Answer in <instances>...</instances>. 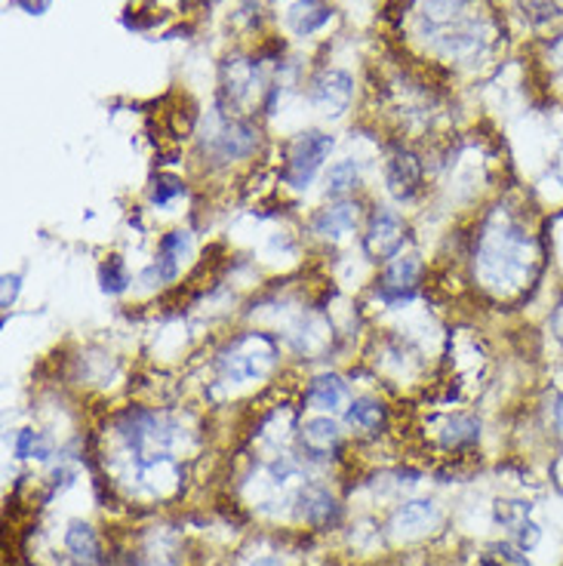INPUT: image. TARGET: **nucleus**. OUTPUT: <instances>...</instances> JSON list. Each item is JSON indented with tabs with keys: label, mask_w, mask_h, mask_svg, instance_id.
Instances as JSON below:
<instances>
[{
	"label": "nucleus",
	"mask_w": 563,
	"mask_h": 566,
	"mask_svg": "<svg viewBox=\"0 0 563 566\" xmlns=\"http://www.w3.org/2000/svg\"><path fill=\"white\" fill-rule=\"evenodd\" d=\"M65 552L74 566H102V545L93 526L84 521H71L65 530Z\"/></svg>",
	"instance_id": "obj_8"
},
{
	"label": "nucleus",
	"mask_w": 563,
	"mask_h": 566,
	"mask_svg": "<svg viewBox=\"0 0 563 566\" xmlns=\"http://www.w3.org/2000/svg\"><path fill=\"white\" fill-rule=\"evenodd\" d=\"M188 250H191V238H188V231H169L167 238L160 241L157 262L152 265V269L145 271L142 277H145V281H157V283L176 281V274H179V262L188 255Z\"/></svg>",
	"instance_id": "obj_6"
},
{
	"label": "nucleus",
	"mask_w": 563,
	"mask_h": 566,
	"mask_svg": "<svg viewBox=\"0 0 563 566\" xmlns=\"http://www.w3.org/2000/svg\"><path fill=\"white\" fill-rule=\"evenodd\" d=\"M50 3H53V0H19V7L31 15H43L50 10Z\"/></svg>",
	"instance_id": "obj_23"
},
{
	"label": "nucleus",
	"mask_w": 563,
	"mask_h": 566,
	"mask_svg": "<svg viewBox=\"0 0 563 566\" xmlns=\"http://www.w3.org/2000/svg\"><path fill=\"white\" fill-rule=\"evenodd\" d=\"M299 514L314 526L330 524V517L336 514V502H333V495L326 493L324 486H305L299 493Z\"/></svg>",
	"instance_id": "obj_13"
},
{
	"label": "nucleus",
	"mask_w": 563,
	"mask_h": 566,
	"mask_svg": "<svg viewBox=\"0 0 563 566\" xmlns=\"http://www.w3.org/2000/svg\"><path fill=\"white\" fill-rule=\"evenodd\" d=\"M259 145V133L243 120H226L222 127L212 133L210 151L219 160H240V157H250Z\"/></svg>",
	"instance_id": "obj_5"
},
{
	"label": "nucleus",
	"mask_w": 563,
	"mask_h": 566,
	"mask_svg": "<svg viewBox=\"0 0 563 566\" xmlns=\"http://www.w3.org/2000/svg\"><path fill=\"white\" fill-rule=\"evenodd\" d=\"M419 182H423V170H419V164L409 155L395 157L388 164V188L395 191L397 198H413Z\"/></svg>",
	"instance_id": "obj_14"
},
{
	"label": "nucleus",
	"mask_w": 563,
	"mask_h": 566,
	"mask_svg": "<svg viewBox=\"0 0 563 566\" xmlns=\"http://www.w3.org/2000/svg\"><path fill=\"white\" fill-rule=\"evenodd\" d=\"M348 400V385L342 382L338 376H317L309 388V403L314 410L333 412Z\"/></svg>",
	"instance_id": "obj_12"
},
{
	"label": "nucleus",
	"mask_w": 563,
	"mask_h": 566,
	"mask_svg": "<svg viewBox=\"0 0 563 566\" xmlns=\"http://www.w3.org/2000/svg\"><path fill=\"white\" fill-rule=\"evenodd\" d=\"M400 241H404V226L392 210H379L369 222V231H366V250L376 259H392V255L400 250Z\"/></svg>",
	"instance_id": "obj_7"
},
{
	"label": "nucleus",
	"mask_w": 563,
	"mask_h": 566,
	"mask_svg": "<svg viewBox=\"0 0 563 566\" xmlns=\"http://www.w3.org/2000/svg\"><path fill=\"white\" fill-rule=\"evenodd\" d=\"M437 521V509L431 502H407L404 509L395 511V517H392V530H395L397 536H413V533H425L428 526H435Z\"/></svg>",
	"instance_id": "obj_10"
},
{
	"label": "nucleus",
	"mask_w": 563,
	"mask_h": 566,
	"mask_svg": "<svg viewBox=\"0 0 563 566\" xmlns=\"http://www.w3.org/2000/svg\"><path fill=\"white\" fill-rule=\"evenodd\" d=\"M423 265L416 255H397L392 259V265L385 269V281H382L379 296L392 305H400L407 298L416 296V283H419Z\"/></svg>",
	"instance_id": "obj_4"
},
{
	"label": "nucleus",
	"mask_w": 563,
	"mask_h": 566,
	"mask_svg": "<svg viewBox=\"0 0 563 566\" xmlns=\"http://www.w3.org/2000/svg\"><path fill=\"white\" fill-rule=\"evenodd\" d=\"M100 281L102 290L108 293V296H117V293H124L129 283V271L124 265V259L121 255H112V259H105V265L100 271Z\"/></svg>",
	"instance_id": "obj_19"
},
{
	"label": "nucleus",
	"mask_w": 563,
	"mask_h": 566,
	"mask_svg": "<svg viewBox=\"0 0 563 566\" xmlns=\"http://www.w3.org/2000/svg\"><path fill=\"white\" fill-rule=\"evenodd\" d=\"M361 179V172H357V164L354 160H338L330 167L326 172V195L330 198H342L345 191H352L354 185Z\"/></svg>",
	"instance_id": "obj_17"
},
{
	"label": "nucleus",
	"mask_w": 563,
	"mask_h": 566,
	"mask_svg": "<svg viewBox=\"0 0 563 566\" xmlns=\"http://www.w3.org/2000/svg\"><path fill=\"white\" fill-rule=\"evenodd\" d=\"M15 455L19 459H50V443L43 438L41 431H31V428H22L15 434Z\"/></svg>",
	"instance_id": "obj_20"
},
{
	"label": "nucleus",
	"mask_w": 563,
	"mask_h": 566,
	"mask_svg": "<svg viewBox=\"0 0 563 566\" xmlns=\"http://www.w3.org/2000/svg\"><path fill=\"white\" fill-rule=\"evenodd\" d=\"M302 443L309 447L311 453H330V447L338 443V424L330 416L309 419L305 428H302Z\"/></svg>",
	"instance_id": "obj_15"
},
{
	"label": "nucleus",
	"mask_w": 563,
	"mask_h": 566,
	"mask_svg": "<svg viewBox=\"0 0 563 566\" xmlns=\"http://www.w3.org/2000/svg\"><path fill=\"white\" fill-rule=\"evenodd\" d=\"M352 96L354 81L348 71H324V74L314 77V84H311V102H314V108H321L324 114H333V117L348 112Z\"/></svg>",
	"instance_id": "obj_3"
},
{
	"label": "nucleus",
	"mask_w": 563,
	"mask_h": 566,
	"mask_svg": "<svg viewBox=\"0 0 563 566\" xmlns=\"http://www.w3.org/2000/svg\"><path fill=\"white\" fill-rule=\"evenodd\" d=\"M354 222H357V207L348 203V200H338L333 207L317 212L311 228H314V234H321L326 241H338V238H345L352 231Z\"/></svg>",
	"instance_id": "obj_9"
},
{
	"label": "nucleus",
	"mask_w": 563,
	"mask_h": 566,
	"mask_svg": "<svg viewBox=\"0 0 563 566\" xmlns=\"http://www.w3.org/2000/svg\"><path fill=\"white\" fill-rule=\"evenodd\" d=\"M330 15H333V10L326 7L324 0H299L296 7H290V25H293L299 38H305V34L324 29Z\"/></svg>",
	"instance_id": "obj_11"
},
{
	"label": "nucleus",
	"mask_w": 563,
	"mask_h": 566,
	"mask_svg": "<svg viewBox=\"0 0 563 566\" xmlns=\"http://www.w3.org/2000/svg\"><path fill=\"white\" fill-rule=\"evenodd\" d=\"M480 438V424L471 419V416H456L450 424H447V434H444V443L452 447V450H462V447H471L478 443Z\"/></svg>",
	"instance_id": "obj_18"
},
{
	"label": "nucleus",
	"mask_w": 563,
	"mask_h": 566,
	"mask_svg": "<svg viewBox=\"0 0 563 566\" xmlns=\"http://www.w3.org/2000/svg\"><path fill=\"white\" fill-rule=\"evenodd\" d=\"M259 566H274V564H271V560H265V564H259Z\"/></svg>",
	"instance_id": "obj_25"
},
{
	"label": "nucleus",
	"mask_w": 563,
	"mask_h": 566,
	"mask_svg": "<svg viewBox=\"0 0 563 566\" xmlns=\"http://www.w3.org/2000/svg\"><path fill=\"white\" fill-rule=\"evenodd\" d=\"M176 198H185V182L176 176H157L152 188V203L155 207H169Z\"/></svg>",
	"instance_id": "obj_21"
},
{
	"label": "nucleus",
	"mask_w": 563,
	"mask_h": 566,
	"mask_svg": "<svg viewBox=\"0 0 563 566\" xmlns=\"http://www.w3.org/2000/svg\"><path fill=\"white\" fill-rule=\"evenodd\" d=\"M333 136H326L321 129H309V133H302L296 142H293V148H290V157H286V170H283V179L286 185H293V188H309L314 182V176L317 170L324 167V160L333 151Z\"/></svg>",
	"instance_id": "obj_2"
},
{
	"label": "nucleus",
	"mask_w": 563,
	"mask_h": 566,
	"mask_svg": "<svg viewBox=\"0 0 563 566\" xmlns=\"http://www.w3.org/2000/svg\"><path fill=\"white\" fill-rule=\"evenodd\" d=\"M533 253H530V238L523 234L521 226L502 222L480 243L478 269L480 277L490 286H521L530 271Z\"/></svg>",
	"instance_id": "obj_1"
},
{
	"label": "nucleus",
	"mask_w": 563,
	"mask_h": 566,
	"mask_svg": "<svg viewBox=\"0 0 563 566\" xmlns=\"http://www.w3.org/2000/svg\"><path fill=\"white\" fill-rule=\"evenodd\" d=\"M554 329H557V339L563 342V305H561V312L554 314Z\"/></svg>",
	"instance_id": "obj_24"
},
{
	"label": "nucleus",
	"mask_w": 563,
	"mask_h": 566,
	"mask_svg": "<svg viewBox=\"0 0 563 566\" xmlns=\"http://www.w3.org/2000/svg\"><path fill=\"white\" fill-rule=\"evenodd\" d=\"M345 422L352 424V428H361V431H376L385 422V407H382L379 400H373V397H357V400H352L348 412H345Z\"/></svg>",
	"instance_id": "obj_16"
},
{
	"label": "nucleus",
	"mask_w": 563,
	"mask_h": 566,
	"mask_svg": "<svg viewBox=\"0 0 563 566\" xmlns=\"http://www.w3.org/2000/svg\"><path fill=\"white\" fill-rule=\"evenodd\" d=\"M19 290H22V277H19V274H7V277H3V293H0V305L10 308L15 302V296H19Z\"/></svg>",
	"instance_id": "obj_22"
}]
</instances>
